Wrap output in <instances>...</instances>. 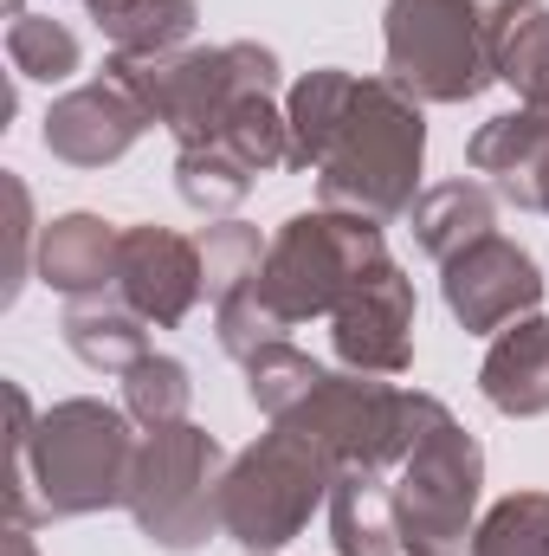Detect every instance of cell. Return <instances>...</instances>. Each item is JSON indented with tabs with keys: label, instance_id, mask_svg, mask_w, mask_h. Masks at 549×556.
<instances>
[{
	"label": "cell",
	"instance_id": "cell-1",
	"mask_svg": "<svg viewBox=\"0 0 549 556\" xmlns=\"http://www.w3.org/2000/svg\"><path fill=\"white\" fill-rule=\"evenodd\" d=\"M297 162H323V194L362 214H401L420 175V117L388 85L310 72L291 98Z\"/></svg>",
	"mask_w": 549,
	"mask_h": 556
},
{
	"label": "cell",
	"instance_id": "cell-2",
	"mask_svg": "<svg viewBox=\"0 0 549 556\" xmlns=\"http://www.w3.org/2000/svg\"><path fill=\"white\" fill-rule=\"evenodd\" d=\"M13 402V525L33 518H85L117 498H130L137 440L117 408L104 402H59L46 420H33L26 389H7Z\"/></svg>",
	"mask_w": 549,
	"mask_h": 556
},
{
	"label": "cell",
	"instance_id": "cell-3",
	"mask_svg": "<svg viewBox=\"0 0 549 556\" xmlns=\"http://www.w3.org/2000/svg\"><path fill=\"white\" fill-rule=\"evenodd\" d=\"M478 498V446L446 420L439 402H420L408 485L395 498L408 556H465V518Z\"/></svg>",
	"mask_w": 549,
	"mask_h": 556
},
{
	"label": "cell",
	"instance_id": "cell-4",
	"mask_svg": "<svg viewBox=\"0 0 549 556\" xmlns=\"http://www.w3.org/2000/svg\"><path fill=\"white\" fill-rule=\"evenodd\" d=\"M214 472H220V446L201 427H188V420L155 427L149 446L137 453V472H130V498L124 505L137 511V525L155 544L194 551L214 531V518H220Z\"/></svg>",
	"mask_w": 549,
	"mask_h": 556
},
{
	"label": "cell",
	"instance_id": "cell-5",
	"mask_svg": "<svg viewBox=\"0 0 549 556\" xmlns=\"http://www.w3.org/2000/svg\"><path fill=\"white\" fill-rule=\"evenodd\" d=\"M323 446H310L297 427H278L266 433L220 485V525L253 544V551H278L317 505L323 492Z\"/></svg>",
	"mask_w": 549,
	"mask_h": 556
},
{
	"label": "cell",
	"instance_id": "cell-6",
	"mask_svg": "<svg viewBox=\"0 0 549 556\" xmlns=\"http://www.w3.org/2000/svg\"><path fill=\"white\" fill-rule=\"evenodd\" d=\"M375 266H382L375 227L336 220V214H297L259 273V298L291 324V317H310L323 304H343L356 291V278Z\"/></svg>",
	"mask_w": 549,
	"mask_h": 556
},
{
	"label": "cell",
	"instance_id": "cell-7",
	"mask_svg": "<svg viewBox=\"0 0 549 556\" xmlns=\"http://www.w3.org/2000/svg\"><path fill=\"white\" fill-rule=\"evenodd\" d=\"M388 65L420 98H439V104L472 98L491 78V39L478 20V0H395Z\"/></svg>",
	"mask_w": 549,
	"mask_h": 556
},
{
	"label": "cell",
	"instance_id": "cell-8",
	"mask_svg": "<svg viewBox=\"0 0 549 556\" xmlns=\"http://www.w3.org/2000/svg\"><path fill=\"white\" fill-rule=\"evenodd\" d=\"M142 124H149L142 98L111 72L98 85H78L72 98H59L46 111V149L59 162H78V168H104L142 137Z\"/></svg>",
	"mask_w": 549,
	"mask_h": 556
},
{
	"label": "cell",
	"instance_id": "cell-9",
	"mask_svg": "<svg viewBox=\"0 0 549 556\" xmlns=\"http://www.w3.org/2000/svg\"><path fill=\"white\" fill-rule=\"evenodd\" d=\"M408 324H413V291H408V278L382 260L375 273L356 278V291L336 304V350L356 369L395 376L408 363Z\"/></svg>",
	"mask_w": 549,
	"mask_h": 556
},
{
	"label": "cell",
	"instance_id": "cell-10",
	"mask_svg": "<svg viewBox=\"0 0 549 556\" xmlns=\"http://www.w3.org/2000/svg\"><path fill=\"white\" fill-rule=\"evenodd\" d=\"M537 298H544V278L511 240L485 233V240H472L465 253L446 260V304L465 317V330H498L505 317H518Z\"/></svg>",
	"mask_w": 549,
	"mask_h": 556
},
{
	"label": "cell",
	"instance_id": "cell-11",
	"mask_svg": "<svg viewBox=\"0 0 549 556\" xmlns=\"http://www.w3.org/2000/svg\"><path fill=\"white\" fill-rule=\"evenodd\" d=\"M117 291L149 324H181L188 304L201 298V260L188 240H175L162 227H130L117 247Z\"/></svg>",
	"mask_w": 549,
	"mask_h": 556
},
{
	"label": "cell",
	"instance_id": "cell-12",
	"mask_svg": "<svg viewBox=\"0 0 549 556\" xmlns=\"http://www.w3.org/2000/svg\"><path fill=\"white\" fill-rule=\"evenodd\" d=\"M117 247L124 233H111V220L65 214L39 233V278L65 298H98L104 285H117Z\"/></svg>",
	"mask_w": 549,
	"mask_h": 556
},
{
	"label": "cell",
	"instance_id": "cell-13",
	"mask_svg": "<svg viewBox=\"0 0 549 556\" xmlns=\"http://www.w3.org/2000/svg\"><path fill=\"white\" fill-rule=\"evenodd\" d=\"M485 395L505 415H544L549 408V324H518L485 356Z\"/></svg>",
	"mask_w": 549,
	"mask_h": 556
},
{
	"label": "cell",
	"instance_id": "cell-14",
	"mask_svg": "<svg viewBox=\"0 0 549 556\" xmlns=\"http://www.w3.org/2000/svg\"><path fill=\"white\" fill-rule=\"evenodd\" d=\"M142 324H149V317H137L130 304H117V298L98 291V298H72L59 330H65V343H72L91 369H137L142 356H149V350H142Z\"/></svg>",
	"mask_w": 549,
	"mask_h": 556
},
{
	"label": "cell",
	"instance_id": "cell-15",
	"mask_svg": "<svg viewBox=\"0 0 549 556\" xmlns=\"http://www.w3.org/2000/svg\"><path fill=\"white\" fill-rule=\"evenodd\" d=\"M491 72L511 78L531 104H549V7H531V0H511L491 26Z\"/></svg>",
	"mask_w": 549,
	"mask_h": 556
},
{
	"label": "cell",
	"instance_id": "cell-16",
	"mask_svg": "<svg viewBox=\"0 0 549 556\" xmlns=\"http://www.w3.org/2000/svg\"><path fill=\"white\" fill-rule=\"evenodd\" d=\"M91 13L124 59H155L194 26V0H98Z\"/></svg>",
	"mask_w": 549,
	"mask_h": 556
},
{
	"label": "cell",
	"instance_id": "cell-17",
	"mask_svg": "<svg viewBox=\"0 0 549 556\" xmlns=\"http://www.w3.org/2000/svg\"><path fill=\"white\" fill-rule=\"evenodd\" d=\"M336 544L343 556H395L388 498L375 485V466H343L336 479Z\"/></svg>",
	"mask_w": 549,
	"mask_h": 556
},
{
	"label": "cell",
	"instance_id": "cell-18",
	"mask_svg": "<svg viewBox=\"0 0 549 556\" xmlns=\"http://www.w3.org/2000/svg\"><path fill=\"white\" fill-rule=\"evenodd\" d=\"M413 227H420V247H426V253L452 260V253H465L472 240H485V227H491V201H485L478 188L452 181V188H433V194L413 207Z\"/></svg>",
	"mask_w": 549,
	"mask_h": 556
},
{
	"label": "cell",
	"instance_id": "cell-19",
	"mask_svg": "<svg viewBox=\"0 0 549 556\" xmlns=\"http://www.w3.org/2000/svg\"><path fill=\"white\" fill-rule=\"evenodd\" d=\"M7 59H13L20 78L59 85V78L78 72V39H72L59 20H33V13H20V20L7 26Z\"/></svg>",
	"mask_w": 549,
	"mask_h": 556
},
{
	"label": "cell",
	"instance_id": "cell-20",
	"mask_svg": "<svg viewBox=\"0 0 549 556\" xmlns=\"http://www.w3.org/2000/svg\"><path fill=\"white\" fill-rule=\"evenodd\" d=\"M124 402L130 415L155 433V427H175L188 408V369L168 363V356H142L137 369H124Z\"/></svg>",
	"mask_w": 549,
	"mask_h": 556
},
{
	"label": "cell",
	"instance_id": "cell-21",
	"mask_svg": "<svg viewBox=\"0 0 549 556\" xmlns=\"http://www.w3.org/2000/svg\"><path fill=\"white\" fill-rule=\"evenodd\" d=\"M317 389H323V369H317V363H304V356H291V350H278V343L253 356V402L272 408L278 420H291Z\"/></svg>",
	"mask_w": 549,
	"mask_h": 556
},
{
	"label": "cell",
	"instance_id": "cell-22",
	"mask_svg": "<svg viewBox=\"0 0 549 556\" xmlns=\"http://www.w3.org/2000/svg\"><path fill=\"white\" fill-rule=\"evenodd\" d=\"M472 556H549V498H511L485 518Z\"/></svg>",
	"mask_w": 549,
	"mask_h": 556
},
{
	"label": "cell",
	"instance_id": "cell-23",
	"mask_svg": "<svg viewBox=\"0 0 549 556\" xmlns=\"http://www.w3.org/2000/svg\"><path fill=\"white\" fill-rule=\"evenodd\" d=\"M246 168L240 162H227V155H214V149H181V194L194 201V207H233L240 194H246Z\"/></svg>",
	"mask_w": 549,
	"mask_h": 556
},
{
	"label": "cell",
	"instance_id": "cell-24",
	"mask_svg": "<svg viewBox=\"0 0 549 556\" xmlns=\"http://www.w3.org/2000/svg\"><path fill=\"white\" fill-rule=\"evenodd\" d=\"M253 278H259V233L253 227H214L207 233V291L233 298Z\"/></svg>",
	"mask_w": 549,
	"mask_h": 556
},
{
	"label": "cell",
	"instance_id": "cell-25",
	"mask_svg": "<svg viewBox=\"0 0 549 556\" xmlns=\"http://www.w3.org/2000/svg\"><path fill=\"white\" fill-rule=\"evenodd\" d=\"M7 201H13V266H7V298L20 291V278H26V188L20 181H7Z\"/></svg>",
	"mask_w": 549,
	"mask_h": 556
},
{
	"label": "cell",
	"instance_id": "cell-26",
	"mask_svg": "<svg viewBox=\"0 0 549 556\" xmlns=\"http://www.w3.org/2000/svg\"><path fill=\"white\" fill-rule=\"evenodd\" d=\"M7 556H39V551H33V538H26V531H20V525H13V531H7Z\"/></svg>",
	"mask_w": 549,
	"mask_h": 556
},
{
	"label": "cell",
	"instance_id": "cell-27",
	"mask_svg": "<svg viewBox=\"0 0 549 556\" xmlns=\"http://www.w3.org/2000/svg\"><path fill=\"white\" fill-rule=\"evenodd\" d=\"M91 7H98V0H91Z\"/></svg>",
	"mask_w": 549,
	"mask_h": 556
}]
</instances>
